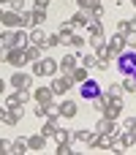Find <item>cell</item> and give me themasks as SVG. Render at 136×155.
<instances>
[{"instance_id":"e575fe53","label":"cell","mask_w":136,"mask_h":155,"mask_svg":"<svg viewBox=\"0 0 136 155\" xmlns=\"http://www.w3.org/2000/svg\"><path fill=\"white\" fill-rule=\"evenodd\" d=\"M8 46H16V44H14V30L5 27L3 30V49H8Z\"/></svg>"},{"instance_id":"836d02e7","label":"cell","mask_w":136,"mask_h":155,"mask_svg":"<svg viewBox=\"0 0 136 155\" xmlns=\"http://www.w3.org/2000/svg\"><path fill=\"white\" fill-rule=\"evenodd\" d=\"M87 14H90V19H104V14H106V11H104V5H101V3H95Z\"/></svg>"},{"instance_id":"7dc6e473","label":"cell","mask_w":136,"mask_h":155,"mask_svg":"<svg viewBox=\"0 0 136 155\" xmlns=\"http://www.w3.org/2000/svg\"><path fill=\"white\" fill-rule=\"evenodd\" d=\"M5 112H8V109H5V106H0V123H3V117H5Z\"/></svg>"},{"instance_id":"484cf974","label":"cell","mask_w":136,"mask_h":155,"mask_svg":"<svg viewBox=\"0 0 136 155\" xmlns=\"http://www.w3.org/2000/svg\"><path fill=\"white\" fill-rule=\"evenodd\" d=\"M71 22H74V27H87V22H90V14L79 8V11H76V14L71 16Z\"/></svg>"},{"instance_id":"ba28073f","label":"cell","mask_w":136,"mask_h":155,"mask_svg":"<svg viewBox=\"0 0 136 155\" xmlns=\"http://www.w3.org/2000/svg\"><path fill=\"white\" fill-rule=\"evenodd\" d=\"M101 114H104V117H109V120H117V117L123 114V98H109Z\"/></svg>"},{"instance_id":"ee69618b","label":"cell","mask_w":136,"mask_h":155,"mask_svg":"<svg viewBox=\"0 0 136 155\" xmlns=\"http://www.w3.org/2000/svg\"><path fill=\"white\" fill-rule=\"evenodd\" d=\"M8 147H11V142L8 139H0V155H8Z\"/></svg>"},{"instance_id":"7a4b0ae2","label":"cell","mask_w":136,"mask_h":155,"mask_svg":"<svg viewBox=\"0 0 136 155\" xmlns=\"http://www.w3.org/2000/svg\"><path fill=\"white\" fill-rule=\"evenodd\" d=\"M114 60H117V68H120V74H123V76L134 74V68H136V49H125V52H123V54H117Z\"/></svg>"},{"instance_id":"3957f363","label":"cell","mask_w":136,"mask_h":155,"mask_svg":"<svg viewBox=\"0 0 136 155\" xmlns=\"http://www.w3.org/2000/svg\"><path fill=\"white\" fill-rule=\"evenodd\" d=\"M3 63L5 65H11V68H22L27 60H25V49L22 46H8L5 52H3Z\"/></svg>"},{"instance_id":"8fae6325","label":"cell","mask_w":136,"mask_h":155,"mask_svg":"<svg viewBox=\"0 0 136 155\" xmlns=\"http://www.w3.org/2000/svg\"><path fill=\"white\" fill-rule=\"evenodd\" d=\"M52 98H55V93H52L49 84H38V87L33 90V101H35V104H49Z\"/></svg>"},{"instance_id":"44dd1931","label":"cell","mask_w":136,"mask_h":155,"mask_svg":"<svg viewBox=\"0 0 136 155\" xmlns=\"http://www.w3.org/2000/svg\"><path fill=\"white\" fill-rule=\"evenodd\" d=\"M25 153H30L27 139H14V142H11V147H8V155H25Z\"/></svg>"},{"instance_id":"ffe728a7","label":"cell","mask_w":136,"mask_h":155,"mask_svg":"<svg viewBox=\"0 0 136 155\" xmlns=\"http://www.w3.org/2000/svg\"><path fill=\"white\" fill-rule=\"evenodd\" d=\"M93 136H95L93 128H79V131H74V142H79V144H90Z\"/></svg>"},{"instance_id":"83f0119b","label":"cell","mask_w":136,"mask_h":155,"mask_svg":"<svg viewBox=\"0 0 136 155\" xmlns=\"http://www.w3.org/2000/svg\"><path fill=\"white\" fill-rule=\"evenodd\" d=\"M120 87H123V93H125V95H136V79H134V76H123Z\"/></svg>"},{"instance_id":"f907efd6","label":"cell","mask_w":136,"mask_h":155,"mask_svg":"<svg viewBox=\"0 0 136 155\" xmlns=\"http://www.w3.org/2000/svg\"><path fill=\"white\" fill-rule=\"evenodd\" d=\"M3 14H5V11H3V8H0V19H3Z\"/></svg>"},{"instance_id":"11a10c76","label":"cell","mask_w":136,"mask_h":155,"mask_svg":"<svg viewBox=\"0 0 136 155\" xmlns=\"http://www.w3.org/2000/svg\"><path fill=\"white\" fill-rule=\"evenodd\" d=\"M0 44H3V33H0Z\"/></svg>"},{"instance_id":"4dcf8cb0","label":"cell","mask_w":136,"mask_h":155,"mask_svg":"<svg viewBox=\"0 0 136 155\" xmlns=\"http://www.w3.org/2000/svg\"><path fill=\"white\" fill-rule=\"evenodd\" d=\"M95 60H98V57H95V52H87V54H79V63H82L85 68H93V65H95Z\"/></svg>"},{"instance_id":"60d3db41","label":"cell","mask_w":136,"mask_h":155,"mask_svg":"<svg viewBox=\"0 0 136 155\" xmlns=\"http://www.w3.org/2000/svg\"><path fill=\"white\" fill-rule=\"evenodd\" d=\"M55 153H57V155H71V153H76V150H71V142H68V144H57Z\"/></svg>"},{"instance_id":"d6a6232c","label":"cell","mask_w":136,"mask_h":155,"mask_svg":"<svg viewBox=\"0 0 136 155\" xmlns=\"http://www.w3.org/2000/svg\"><path fill=\"white\" fill-rule=\"evenodd\" d=\"M5 109H25V104H22V101L16 98V93H14V95L5 98Z\"/></svg>"},{"instance_id":"d590c367","label":"cell","mask_w":136,"mask_h":155,"mask_svg":"<svg viewBox=\"0 0 136 155\" xmlns=\"http://www.w3.org/2000/svg\"><path fill=\"white\" fill-rule=\"evenodd\" d=\"M57 44H60V35H57V33H52V35H46V41H44V46H41V49L46 52V49H52V46H57Z\"/></svg>"},{"instance_id":"5b68a950","label":"cell","mask_w":136,"mask_h":155,"mask_svg":"<svg viewBox=\"0 0 136 155\" xmlns=\"http://www.w3.org/2000/svg\"><path fill=\"white\" fill-rule=\"evenodd\" d=\"M52 93L55 95H65L71 87H74V79H71V74H63V76H52Z\"/></svg>"},{"instance_id":"7402d4cb","label":"cell","mask_w":136,"mask_h":155,"mask_svg":"<svg viewBox=\"0 0 136 155\" xmlns=\"http://www.w3.org/2000/svg\"><path fill=\"white\" fill-rule=\"evenodd\" d=\"M41 54H44V49H41V46H35V44H27V46H25V60H27V63L41 60Z\"/></svg>"},{"instance_id":"f1b7e54d","label":"cell","mask_w":136,"mask_h":155,"mask_svg":"<svg viewBox=\"0 0 136 155\" xmlns=\"http://www.w3.org/2000/svg\"><path fill=\"white\" fill-rule=\"evenodd\" d=\"M74 30H76V27H74V22H71V19H68V22H63V25L57 27V35H60V44H63V41H65V38H68V35L74 33Z\"/></svg>"},{"instance_id":"7c38bea8","label":"cell","mask_w":136,"mask_h":155,"mask_svg":"<svg viewBox=\"0 0 136 155\" xmlns=\"http://www.w3.org/2000/svg\"><path fill=\"white\" fill-rule=\"evenodd\" d=\"M57 106H60V117H63V120H74V117L79 114L76 101H68V98H65V101H60Z\"/></svg>"},{"instance_id":"c3c4849f","label":"cell","mask_w":136,"mask_h":155,"mask_svg":"<svg viewBox=\"0 0 136 155\" xmlns=\"http://www.w3.org/2000/svg\"><path fill=\"white\" fill-rule=\"evenodd\" d=\"M3 52H5V49H3V44H0V60H3Z\"/></svg>"},{"instance_id":"d6986e66","label":"cell","mask_w":136,"mask_h":155,"mask_svg":"<svg viewBox=\"0 0 136 155\" xmlns=\"http://www.w3.org/2000/svg\"><path fill=\"white\" fill-rule=\"evenodd\" d=\"M52 142H55V144H68V142H74V134H71L68 128H57V131L52 134Z\"/></svg>"},{"instance_id":"f546056e","label":"cell","mask_w":136,"mask_h":155,"mask_svg":"<svg viewBox=\"0 0 136 155\" xmlns=\"http://www.w3.org/2000/svg\"><path fill=\"white\" fill-rule=\"evenodd\" d=\"M104 95L106 98H123V87L120 84H109V87H104Z\"/></svg>"},{"instance_id":"4fadbf2b","label":"cell","mask_w":136,"mask_h":155,"mask_svg":"<svg viewBox=\"0 0 136 155\" xmlns=\"http://www.w3.org/2000/svg\"><path fill=\"white\" fill-rule=\"evenodd\" d=\"M0 25H3V27H8V30H16V27H19V11H11V8H8V11L3 14Z\"/></svg>"},{"instance_id":"db71d44e","label":"cell","mask_w":136,"mask_h":155,"mask_svg":"<svg viewBox=\"0 0 136 155\" xmlns=\"http://www.w3.org/2000/svg\"><path fill=\"white\" fill-rule=\"evenodd\" d=\"M131 22H134V27H136V16H134V19H131Z\"/></svg>"},{"instance_id":"ac0fdd59","label":"cell","mask_w":136,"mask_h":155,"mask_svg":"<svg viewBox=\"0 0 136 155\" xmlns=\"http://www.w3.org/2000/svg\"><path fill=\"white\" fill-rule=\"evenodd\" d=\"M87 76H90V68H85L82 63H76V65H74V71H71V79H74V84H82Z\"/></svg>"},{"instance_id":"5bb4252c","label":"cell","mask_w":136,"mask_h":155,"mask_svg":"<svg viewBox=\"0 0 136 155\" xmlns=\"http://www.w3.org/2000/svg\"><path fill=\"white\" fill-rule=\"evenodd\" d=\"M76 63H79V52H76V54H65L63 60H57V65H60V74H71Z\"/></svg>"},{"instance_id":"52a82bcc","label":"cell","mask_w":136,"mask_h":155,"mask_svg":"<svg viewBox=\"0 0 136 155\" xmlns=\"http://www.w3.org/2000/svg\"><path fill=\"white\" fill-rule=\"evenodd\" d=\"M8 84L14 87V90H22V87H33V74H25V71H14L11 74V79H8Z\"/></svg>"},{"instance_id":"4316f807","label":"cell","mask_w":136,"mask_h":155,"mask_svg":"<svg viewBox=\"0 0 136 155\" xmlns=\"http://www.w3.org/2000/svg\"><path fill=\"white\" fill-rule=\"evenodd\" d=\"M60 128V120H52V117H46V123H44V128H41V134L46 136V139H52V134Z\"/></svg>"},{"instance_id":"681fc988","label":"cell","mask_w":136,"mask_h":155,"mask_svg":"<svg viewBox=\"0 0 136 155\" xmlns=\"http://www.w3.org/2000/svg\"><path fill=\"white\" fill-rule=\"evenodd\" d=\"M128 76H134V79H136V68H134V74H128Z\"/></svg>"},{"instance_id":"f5cc1de1","label":"cell","mask_w":136,"mask_h":155,"mask_svg":"<svg viewBox=\"0 0 136 155\" xmlns=\"http://www.w3.org/2000/svg\"><path fill=\"white\" fill-rule=\"evenodd\" d=\"M131 5H134V8H136V0H131Z\"/></svg>"},{"instance_id":"8992f818","label":"cell","mask_w":136,"mask_h":155,"mask_svg":"<svg viewBox=\"0 0 136 155\" xmlns=\"http://www.w3.org/2000/svg\"><path fill=\"white\" fill-rule=\"evenodd\" d=\"M98 41H104V25H101V19H90L87 22V44L93 46Z\"/></svg>"},{"instance_id":"1f68e13d","label":"cell","mask_w":136,"mask_h":155,"mask_svg":"<svg viewBox=\"0 0 136 155\" xmlns=\"http://www.w3.org/2000/svg\"><path fill=\"white\" fill-rule=\"evenodd\" d=\"M128 30H136L134 22H131V19H117V33H120V35H125Z\"/></svg>"},{"instance_id":"b9f144b4","label":"cell","mask_w":136,"mask_h":155,"mask_svg":"<svg viewBox=\"0 0 136 155\" xmlns=\"http://www.w3.org/2000/svg\"><path fill=\"white\" fill-rule=\"evenodd\" d=\"M95 71H101V74H106L109 71V60H95V65H93Z\"/></svg>"},{"instance_id":"7bdbcfd3","label":"cell","mask_w":136,"mask_h":155,"mask_svg":"<svg viewBox=\"0 0 136 155\" xmlns=\"http://www.w3.org/2000/svg\"><path fill=\"white\" fill-rule=\"evenodd\" d=\"M8 8L11 11H25V0H8Z\"/></svg>"},{"instance_id":"d4e9b609","label":"cell","mask_w":136,"mask_h":155,"mask_svg":"<svg viewBox=\"0 0 136 155\" xmlns=\"http://www.w3.org/2000/svg\"><path fill=\"white\" fill-rule=\"evenodd\" d=\"M30 19H33V25H44V22H46V8L33 5V8H30Z\"/></svg>"},{"instance_id":"6da1fadb","label":"cell","mask_w":136,"mask_h":155,"mask_svg":"<svg viewBox=\"0 0 136 155\" xmlns=\"http://www.w3.org/2000/svg\"><path fill=\"white\" fill-rule=\"evenodd\" d=\"M33 76H44V79H52V76H57L60 74V65H57V60L55 57H49L46 52L41 54V60H35L33 63V71H30Z\"/></svg>"},{"instance_id":"9f6ffc18","label":"cell","mask_w":136,"mask_h":155,"mask_svg":"<svg viewBox=\"0 0 136 155\" xmlns=\"http://www.w3.org/2000/svg\"><path fill=\"white\" fill-rule=\"evenodd\" d=\"M134 142H136V134H134Z\"/></svg>"},{"instance_id":"8d00e7d4","label":"cell","mask_w":136,"mask_h":155,"mask_svg":"<svg viewBox=\"0 0 136 155\" xmlns=\"http://www.w3.org/2000/svg\"><path fill=\"white\" fill-rule=\"evenodd\" d=\"M123 38H125V49H136V30H128Z\"/></svg>"},{"instance_id":"9c48e42d","label":"cell","mask_w":136,"mask_h":155,"mask_svg":"<svg viewBox=\"0 0 136 155\" xmlns=\"http://www.w3.org/2000/svg\"><path fill=\"white\" fill-rule=\"evenodd\" d=\"M106 46H109V54H112V60H114L117 54H123V52H125V38H123L120 33H114V35L106 41Z\"/></svg>"},{"instance_id":"ab89813d","label":"cell","mask_w":136,"mask_h":155,"mask_svg":"<svg viewBox=\"0 0 136 155\" xmlns=\"http://www.w3.org/2000/svg\"><path fill=\"white\" fill-rule=\"evenodd\" d=\"M95 3H101V0H76V5H79L82 11H90V8H93Z\"/></svg>"},{"instance_id":"9a60e30c","label":"cell","mask_w":136,"mask_h":155,"mask_svg":"<svg viewBox=\"0 0 136 155\" xmlns=\"http://www.w3.org/2000/svg\"><path fill=\"white\" fill-rule=\"evenodd\" d=\"M22 117H25V109H8V112H5V117H3V123H5V125H11V128H16V125L22 123Z\"/></svg>"},{"instance_id":"f35d334b","label":"cell","mask_w":136,"mask_h":155,"mask_svg":"<svg viewBox=\"0 0 136 155\" xmlns=\"http://www.w3.org/2000/svg\"><path fill=\"white\" fill-rule=\"evenodd\" d=\"M33 114H35L38 120H46V104H35V109H33Z\"/></svg>"},{"instance_id":"816d5d0a","label":"cell","mask_w":136,"mask_h":155,"mask_svg":"<svg viewBox=\"0 0 136 155\" xmlns=\"http://www.w3.org/2000/svg\"><path fill=\"white\" fill-rule=\"evenodd\" d=\"M3 3H5V5H8V0H0V5H3Z\"/></svg>"},{"instance_id":"cb8c5ba5","label":"cell","mask_w":136,"mask_h":155,"mask_svg":"<svg viewBox=\"0 0 136 155\" xmlns=\"http://www.w3.org/2000/svg\"><path fill=\"white\" fill-rule=\"evenodd\" d=\"M93 49H95V57H98V60H112L109 46H106V38H104V41H98V44H93Z\"/></svg>"},{"instance_id":"277c9868","label":"cell","mask_w":136,"mask_h":155,"mask_svg":"<svg viewBox=\"0 0 136 155\" xmlns=\"http://www.w3.org/2000/svg\"><path fill=\"white\" fill-rule=\"evenodd\" d=\"M79 93H82V98L85 101H93V98H98L101 93H104V87H101V82H95V79H85L82 84H79Z\"/></svg>"},{"instance_id":"30bf717a","label":"cell","mask_w":136,"mask_h":155,"mask_svg":"<svg viewBox=\"0 0 136 155\" xmlns=\"http://www.w3.org/2000/svg\"><path fill=\"white\" fill-rule=\"evenodd\" d=\"M95 134H120V125L114 123V120H109V117H104L101 114V120L95 123V128H93Z\"/></svg>"},{"instance_id":"74e56055","label":"cell","mask_w":136,"mask_h":155,"mask_svg":"<svg viewBox=\"0 0 136 155\" xmlns=\"http://www.w3.org/2000/svg\"><path fill=\"white\" fill-rule=\"evenodd\" d=\"M123 131L136 134V117H125V123H123Z\"/></svg>"},{"instance_id":"603a6c76","label":"cell","mask_w":136,"mask_h":155,"mask_svg":"<svg viewBox=\"0 0 136 155\" xmlns=\"http://www.w3.org/2000/svg\"><path fill=\"white\" fill-rule=\"evenodd\" d=\"M44 144H46V136H44V134H33V136H27V147H30V150L44 153Z\"/></svg>"},{"instance_id":"e0dca14e","label":"cell","mask_w":136,"mask_h":155,"mask_svg":"<svg viewBox=\"0 0 136 155\" xmlns=\"http://www.w3.org/2000/svg\"><path fill=\"white\" fill-rule=\"evenodd\" d=\"M63 44H68L71 49L82 52V49H85V44H87V38H85V35H79V33H71V35H68V38L63 41Z\"/></svg>"},{"instance_id":"f6af8a7d","label":"cell","mask_w":136,"mask_h":155,"mask_svg":"<svg viewBox=\"0 0 136 155\" xmlns=\"http://www.w3.org/2000/svg\"><path fill=\"white\" fill-rule=\"evenodd\" d=\"M49 3H52V0H35L33 5H38V8H49Z\"/></svg>"},{"instance_id":"2e32d148","label":"cell","mask_w":136,"mask_h":155,"mask_svg":"<svg viewBox=\"0 0 136 155\" xmlns=\"http://www.w3.org/2000/svg\"><path fill=\"white\" fill-rule=\"evenodd\" d=\"M27 35H30V44H35V46H44V41H46V33H44L41 25H33Z\"/></svg>"},{"instance_id":"bcb514c9","label":"cell","mask_w":136,"mask_h":155,"mask_svg":"<svg viewBox=\"0 0 136 155\" xmlns=\"http://www.w3.org/2000/svg\"><path fill=\"white\" fill-rule=\"evenodd\" d=\"M3 93H5V79L0 76V95H3Z\"/></svg>"}]
</instances>
